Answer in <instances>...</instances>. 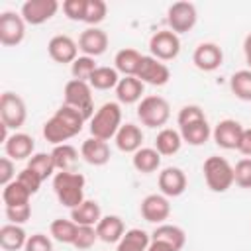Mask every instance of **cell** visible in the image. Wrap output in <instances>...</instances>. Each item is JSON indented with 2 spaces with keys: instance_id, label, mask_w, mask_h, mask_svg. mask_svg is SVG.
Segmentation results:
<instances>
[{
  "instance_id": "cell-14",
  "label": "cell",
  "mask_w": 251,
  "mask_h": 251,
  "mask_svg": "<svg viewBox=\"0 0 251 251\" xmlns=\"http://www.w3.org/2000/svg\"><path fill=\"white\" fill-rule=\"evenodd\" d=\"M47 53L55 63H75L78 57V43L69 35H53L47 43Z\"/></svg>"
},
{
  "instance_id": "cell-27",
  "label": "cell",
  "mask_w": 251,
  "mask_h": 251,
  "mask_svg": "<svg viewBox=\"0 0 251 251\" xmlns=\"http://www.w3.org/2000/svg\"><path fill=\"white\" fill-rule=\"evenodd\" d=\"M141 53L137 49H131V47H126V49H120L114 57V69L118 73H122L124 76H135L137 69H139V63H141Z\"/></svg>"
},
{
  "instance_id": "cell-10",
  "label": "cell",
  "mask_w": 251,
  "mask_h": 251,
  "mask_svg": "<svg viewBox=\"0 0 251 251\" xmlns=\"http://www.w3.org/2000/svg\"><path fill=\"white\" fill-rule=\"evenodd\" d=\"M135 76H137L143 84L165 86V84L171 80V69H169L163 61H159V59H155V57H151V55H143Z\"/></svg>"
},
{
  "instance_id": "cell-9",
  "label": "cell",
  "mask_w": 251,
  "mask_h": 251,
  "mask_svg": "<svg viewBox=\"0 0 251 251\" xmlns=\"http://www.w3.org/2000/svg\"><path fill=\"white\" fill-rule=\"evenodd\" d=\"M25 37V22L22 14L6 10L0 14V43L4 47H16Z\"/></svg>"
},
{
  "instance_id": "cell-5",
  "label": "cell",
  "mask_w": 251,
  "mask_h": 251,
  "mask_svg": "<svg viewBox=\"0 0 251 251\" xmlns=\"http://www.w3.org/2000/svg\"><path fill=\"white\" fill-rule=\"evenodd\" d=\"M65 104L78 110L86 120H90L94 116V100H92V86L84 80H76L71 78L65 84Z\"/></svg>"
},
{
  "instance_id": "cell-12",
  "label": "cell",
  "mask_w": 251,
  "mask_h": 251,
  "mask_svg": "<svg viewBox=\"0 0 251 251\" xmlns=\"http://www.w3.org/2000/svg\"><path fill=\"white\" fill-rule=\"evenodd\" d=\"M139 212L145 222L149 224H165V220L171 216V204L165 194H147L141 200Z\"/></svg>"
},
{
  "instance_id": "cell-24",
  "label": "cell",
  "mask_w": 251,
  "mask_h": 251,
  "mask_svg": "<svg viewBox=\"0 0 251 251\" xmlns=\"http://www.w3.org/2000/svg\"><path fill=\"white\" fill-rule=\"evenodd\" d=\"M151 239L153 241H165L169 243L175 251H180L186 243V233L182 227L178 226H173V224H159L153 233H151Z\"/></svg>"
},
{
  "instance_id": "cell-47",
  "label": "cell",
  "mask_w": 251,
  "mask_h": 251,
  "mask_svg": "<svg viewBox=\"0 0 251 251\" xmlns=\"http://www.w3.org/2000/svg\"><path fill=\"white\" fill-rule=\"evenodd\" d=\"M24 251H53V243L51 237L45 233H33L27 237Z\"/></svg>"
},
{
  "instance_id": "cell-1",
  "label": "cell",
  "mask_w": 251,
  "mask_h": 251,
  "mask_svg": "<svg viewBox=\"0 0 251 251\" xmlns=\"http://www.w3.org/2000/svg\"><path fill=\"white\" fill-rule=\"evenodd\" d=\"M84 184H86L84 175H80L76 171H59L53 176V190H55L57 200L65 208H71V210L86 200Z\"/></svg>"
},
{
  "instance_id": "cell-39",
  "label": "cell",
  "mask_w": 251,
  "mask_h": 251,
  "mask_svg": "<svg viewBox=\"0 0 251 251\" xmlns=\"http://www.w3.org/2000/svg\"><path fill=\"white\" fill-rule=\"evenodd\" d=\"M96 69H98V65L94 63V59L82 55V57H76V61L71 65V75H73V78H76V80L88 82Z\"/></svg>"
},
{
  "instance_id": "cell-30",
  "label": "cell",
  "mask_w": 251,
  "mask_h": 251,
  "mask_svg": "<svg viewBox=\"0 0 251 251\" xmlns=\"http://www.w3.org/2000/svg\"><path fill=\"white\" fill-rule=\"evenodd\" d=\"M151 243V235L145 229L139 227H131L124 233V237L120 239L116 251H147Z\"/></svg>"
},
{
  "instance_id": "cell-48",
  "label": "cell",
  "mask_w": 251,
  "mask_h": 251,
  "mask_svg": "<svg viewBox=\"0 0 251 251\" xmlns=\"http://www.w3.org/2000/svg\"><path fill=\"white\" fill-rule=\"evenodd\" d=\"M16 165H14V161L10 159V157H2L0 159V184L2 186H6V184H10L12 180H16Z\"/></svg>"
},
{
  "instance_id": "cell-50",
  "label": "cell",
  "mask_w": 251,
  "mask_h": 251,
  "mask_svg": "<svg viewBox=\"0 0 251 251\" xmlns=\"http://www.w3.org/2000/svg\"><path fill=\"white\" fill-rule=\"evenodd\" d=\"M147 251H175V249H173L169 243H165V241H153V239H151Z\"/></svg>"
},
{
  "instance_id": "cell-49",
  "label": "cell",
  "mask_w": 251,
  "mask_h": 251,
  "mask_svg": "<svg viewBox=\"0 0 251 251\" xmlns=\"http://www.w3.org/2000/svg\"><path fill=\"white\" fill-rule=\"evenodd\" d=\"M237 151L241 155H245V157H251V127H243V133H241Z\"/></svg>"
},
{
  "instance_id": "cell-22",
  "label": "cell",
  "mask_w": 251,
  "mask_h": 251,
  "mask_svg": "<svg viewBox=\"0 0 251 251\" xmlns=\"http://www.w3.org/2000/svg\"><path fill=\"white\" fill-rule=\"evenodd\" d=\"M145 84L137 76H124L116 86V98L120 104H135L143 100Z\"/></svg>"
},
{
  "instance_id": "cell-43",
  "label": "cell",
  "mask_w": 251,
  "mask_h": 251,
  "mask_svg": "<svg viewBox=\"0 0 251 251\" xmlns=\"http://www.w3.org/2000/svg\"><path fill=\"white\" fill-rule=\"evenodd\" d=\"M200 120H206V114L200 106L196 104H186L178 110V116H176V122H178V127L182 126H188L192 122H200Z\"/></svg>"
},
{
  "instance_id": "cell-46",
  "label": "cell",
  "mask_w": 251,
  "mask_h": 251,
  "mask_svg": "<svg viewBox=\"0 0 251 251\" xmlns=\"http://www.w3.org/2000/svg\"><path fill=\"white\" fill-rule=\"evenodd\" d=\"M6 218L10 224H25L29 218H31V206L29 204H24V206H8L6 208Z\"/></svg>"
},
{
  "instance_id": "cell-16",
  "label": "cell",
  "mask_w": 251,
  "mask_h": 251,
  "mask_svg": "<svg viewBox=\"0 0 251 251\" xmlns=\"http://www.w3.org/2000/svg\"><path fill=\"white\" fill-rule=\"evenodd\" d=\"M159 188H161V194H165L167 198H176L180 196L184 190H186V175L182 169L178 167H165L161 173H159Z\"/></svg>"
},
{
  "instance_id": "cell-23",
  "label": "cell",
  "mask_w": 251,
  "mask_h": 251,
  "mask_svg": "<svg viewBox=\"0 0 251 251\" xmlns=\"http://www.w3.org/2000/svg\"><path fill=\"white\" fill-rule=\"evenodd\" d=\"M71 220L76 226H92V227H96V224L102 220L100 204L96 200H84L82 204H78L76 208L71 210Z\"/></svg>"
},
{
  "instance_id": "cell-11",
  "label": "cell",
  "mask_w": 251,
  "mask_h": 251,
  "mask_svg": "<svg viewBox=\"0 0 251 251\" xmlns=\"http://www.w3.org/2000/svg\"><path fill=\"white\" fill-rule=\"evenodd\" d=\"M59 10V2L57 0H27L22 4V18L25 24L29 25H41L45 22H49Z\"/></svg>"
},
{
  "instance_id": "cell-13",
  "label": "cell",
  "mask_w": 251,
  "mask_h": 251,
  "mask_svg": "<svg viewBox=\"0 0 251 251\" xmlns=\"http://www.w3.org/2000/svg\"><path fill=\"white\" fill-rule=\"evenodd\" d=\"M192 63H194L196 69H200L204 73H212V71H216V69L222 67V63H224V51H222L220 45H216L212 41H204V43H200L194 49Z\"/></svg>"
},
{
  "instance_id": "cell-51",
  "label": "cell",
  "mask_w": 251,
  "mask_h": 251,
  "mask_svg": "<svg viewBox=\"0 0 251 251\" xmlns=\"http://www.w3.org/2000/svg\"><path fill=\"white\" fill-rule=\"evenodd\" d=\"M243 53H245V63H247V67L251 69V33L245 37V41H243Z\"/></svg>"
},
{
  "instance_id": "cell-37",
  "label": "cell",
  "mask_w": 251,
  "mask_h": 251,
  "mask_svg": "<svg viewBox=\"0 0 251 251\" xmlns=\"http://www.w3.org/2000/svg\"><path fill=\"white\" fill-rule=\"evenodd\" d=\"M25 167L31 169L33 173H37L41 176V180H47L49 176H55V171H57L51 153H33L27 159V165Z\"/></svg>"
},
{
  "instance_id": "cell-6",
  "label": "cell",
  "mask_w": 251,
  "mask_h": 251,
  "mask_svg": "<svg viewBox=\"0 0 251 251\" xmlns=\"http://www.w3.org/2000/svg\"><path fill=\"white\" fill-rule=\"evenodd\" d=\"M27 108L20 94L6 90L0 96V122L10 129H20L25 124Z\"/></svg>"
},
{
  "instance_id": "cell-17",
  "label": "cell",
  "mask_w": 251,
  "mask_h": 251,
  "mask_svg": "<svg viewBox=\"0 0 251 251\" xmlns=\"http://www.w3.org/2000/svg\"><path fill=\"white\" fill-rule=\"evenodd\" d=\"M78 49L86 57H98L108 49V35L100 27H86L78 37Z\"/></svg>"
},
{
  "instance_id": "cell-44",
  "label": "cell",
  "mask_w": 251,
  "mask_h": 251,
  "mask_svg": "<svg viewBox=\"0 0 251 251\" xmlns=\"http://www.w3.org/2000/svg\"><path fill=\"white\" fill-rule=\"evenodd\" d=\"M63 12L73 22H84L86 0H65L63 2Z\"/></svg>"
},
{
  "instance_id": "cell-19",
  "label": "cell",
  "mask_w": 251,
  "mask_h": 251,
  "mask_svg": "<svg viewBox=\"0 0 251 251\" xmlns=\"http://www.w3.org/2000/svg\"><path fill=\"white\" fill-rule=\"evenodd\" d=\"M80 157L88 163V165H94V167H102L110 161V147L106 141L102 139H96V137H88L82 141L80 145Z\"/></svg>"
},
{
  "instance_id": "cell-38",
  "label": "cell",
  "mask_w": 251,
  "mask_h": 251,
  "mask_svg": "<svg viewBox=\"0 0 251 251\" xmlns=\"http://www.w3.org/2000/svg\"><path fill=\"white\" fill-rule=\"evenodd\" d=\"M55 116L73 131V135H78L82 131V127H84V122H86V118L78 110H75V108H71L67 104H63L59 110H55Z\"/></svg>"
},
{
  "instance_id": "cell-34",
  "label": "cell",
  "mask_w": 251,
  "mask_h": 251,
  "mask_svg": "<svg viewBox=\"0 0 251 251\" xmlns=\"http://www.w3.org/2000/svg\"><path fill=\"white\" fill-rule=\"evenodd\" d=\"M229 88L235 94V98L243 102H251V69L235 71L229 78Z\"/></svg>"
},
{
  "instance_id": "cell-32",
  "label": "cell",
  "mask_w": 251,
  "mask_h": 251,
  "mask_svg": "<svg viewBox=\"0 0 251 251\" xmlns=\"http://www.w3.org/2000/svg\"><path fill=\"white\" fill-rule=\"evenodd\" d=\"M43 137H45L49 143H53V145H61V143L69 141L71 137H75V135H73V131L53 114V116L43 124Z\"/></svg>"
},
{
  "instance_id": "cell-2",
  "label": "cell",
  "mask_w": 251,
  "mask_h": 251,
  "mask_svg": "<svg viewBox=\"0 0 251 251\" xmlns=\"http://www.w3.org/2000/svg\"><path fill=\"white\" fill-rule=\"evenodd\" d=\"M120 127H122V108L118 102L102 104L94 112V116L90 118V124H88L90 135L96 139H102V141L116 137Z\"/></svg>"
},
{
  "instance_id": "cell-7",
  "label": "cell",
  "mask_w": 251,
  "mask_h": 251,
  "mask_svg": "<svg viewBox=\"0 0 251 251\" xmlns=\"http://www.w3.org/2000/svg\"><path fill=\"white\" fill-rule=\"evenodd\" d=\"M196 20H198V12L192 2H175L167 10L169 29L175 31L176 35L190 31L196 25Z\"/></svg>"
},
{
  "instance_id": "cell-28",
  "label": "cell",
  "mask_w": 251,
  "mask_h": 251,
  "mask_svg": "<svg viewBox=\"0 0 251 251\" xmlns=\"http://www.w3.org/2000/svg\"><path fill=\"white\" fill-rule=\"evenodd\" d=\"M182 137H180V131L173 129V127H163L157 137H155V149L159 151V155L163 157H169V155H175L180 151L182 147Z\"/></svg>"
},
{
  "instance_id": "cell-26",
  "label": "cell",
  "mask_w": 251,
  "mask_h": 251,
  "mask_svg": "<svg viewBox=\"0 0 251 251\" xmlns=\"http://www.w3.org/2000/svg\"><path fill=\"white\" fill-rule=\"evenodd\" d=\"M131 165L137 173L143 175H151L161 167V155L155 147H141L133 153L131 157Z\"/></svg>"
},
{
  "instance_id": "cell-4",
  "label": "cell",
  "mask_w": 251,
  "mask_h": 251,
  "mask_svg": "<svg viewBox=\"0 0 251 251\" xmlns=\"http://www.w3.org/2000/svg\"><path fill=\"white\" fill-rule=\"evenodd\" d=\"M137 118L147 127H163L171 118V106L163 96H143L137 104Z\"/></svg>"
},
{
  "instance_id": "cell-40",
  "label": "cell",
  "mask_w": 251,
  "mask_h": 251,
  "mask_svg": "<svg viewBox=\"0 0 251 251\" xmlns=\"http://www.w3.org/2000/svg\"><path fill=\"white\" fill-rule=\"evenodd\" d=\"M108 14V6L104 0H86V12H84V24L90 27H96L100 22H104Z\"/></svg>"
},
{
  "instance_id": "cell-36",
  "label": "cell",
  "mask_w": 251,
  "mask_h": 251,
  "mask_svg": "<svg viewBox=\"0 0 251 251\" xmlns=\"http://www.w3.org/2000/svg\"><path fill=\"white\" fill-rule=\"evenodd\" d=\"M29 198H31V192L27 188H24L18 180H12L10 184L2 186V202L4 206H24V204H29Z\"/></svg>"
},
{
  "instance_id": "cell-21",
  "label": "cell",
  "mask_w": 251,
  "mask_h": 251,
  "mask_svg": "<svg viewBox=\"0 0 251 251\" xmlns=\"http://www.w3.org/2000/svg\"><path fill=\"white\" fill-rule=\"evenodd\" d=\"M96 233H98V239L104 243H120V239L126 233L124 220L114 214L102 216V220L96 224Z\"/></svg>"
},
{
  "instance_id": "cell-8",
  "label": "cell",
  "mask_w": 251,
  "mask_h": 251,
  "mask_svg": "<svg viewBox=\"0 0 251 251\" xmlns=\"http://www.w3.org/2000/svg\"><path fill=\"white\" fill-rule=\"evenodd\" d=\"M149 51H151V57H155L159 61H173L180 53V39L175 31L161 29V31L151 35Z\"/></svg>"
},
{
  "instance_id": "cell-31",
  "label": "cell",
  "mask_w": 251,
  "mask_h": 251,
  "mask_svg": "<svg viewBox=\"0 0 251 251\" xmlns=\"http://www.w3.org/2000/svg\"><path fill=\"white\" fill-rule=\"evenodd\" d=\"M53 163L57 171H75L76 163H78V151L71 145V143H61L55 145L51 151Z\"/></svg>"
},
{
  "instance_id": "cell-45",
  "label": "cell",
  "mask_w": 251,
  "mask_h": 251,
  "mask_svg": "<svg viewBox=\"0 0 251 251\" xmlns=\"http://www.w3.org/2000/svg\"><path fill=\"white\" fill-rule=\"evenodd\" d=\"M16 180H18V182H20L24 188H27L31 194H35V192L39 190L41 182H43V180H41V176H39L37 173H33L31 169H27V167H25V169H22V171L18 173Z\"/></svg>"
},
{
  "instance_id": "cell-33",
  "label": "cell",
  "mask_w": 251,
  "mask_h": 251,
  "mask_svg": "<svg viewBox=\"0 0 251 251\" xmlns=\"http://www.w3.org/2000/svg\"><path fill=\"white\" fill-rule=\"evenodd\" d=\"M76 231H78V226H76L73 220L57 218V220H53L51 226H49L51 237H53L55 241H59V243H65V245H73V243H75Z\"/></svg>"
},
{
  "instance_id": "cell-25",
  "label": "cell",
  "mask_w": 251,
  "mask_h": 251,
  "mask_svg": "<svg viewBox=\"0 0 251 251\" xmlns=\"http://www.w3.org/2000/svg\"><path fill=\"white\" fill-rule=\"evenodd\" d=\"M27 233L22 226L18 224H4L0 227V247L6 251H18L25 247L27 241Z\"/></svg>"
},
{
  "instance_id": "cell-41",
  "label": "cell",
  "mask_w": 251,
  "mask_h": 251,
  "mask_svg": "<svg viewBox=\"0 0 251 251\" xmlns=\"http://www.w3.org/2000/svg\"><path fill=\"white\" fill-rule=\"evenodd\" d=\"M233 182L239 188H251V157H243L233 167Z\"/></svg>"
},
{
  "instance_id": "cell-42",
  "label": "cell",
  "mask_w": 251,
  "mask_h": 251,
  "mask_svg": "<svg viewBox=\"0 0 251 251\" xmlns=\"http://www.w3.org/2000/svg\"><path fill=\"white\" fill-rule=\"evenodd\" d=\"M96 241H98L96 227H92V226H78V231H76L73 247H76L78 251H84V249H90Z\"/></svg>"
},
{
  "instance_id": "cell-20",
  "label": "cell",
  "mask_w": 251,
  "mask_h": 251,
  "mask_svg": "<svg viewBox=\"0 0 251 251\" xmlns=\"http://www.w3.org/2000/svg\"><path fill=\"white\" fill-rule=\"evenodd\" d=\"M114 139H116V147L122 153H135L137 149H141L143 131L135 124H122V127L118 129Z\"/></svg>"
},
{
  "instance_id": "cell-18",
  "label": "cell",
  "mask_w": 251,
  "mask_h": 251,
  "mask_svg": "<svg viewBox=\"0 0 251 251\" xmlns=\"http://www.w3.org/2000/svg\"><path fill=\"white\" fill-rule=\"evenodd\" d=\"M33 149H35V141L31 135L27 133H22V131H14L8 141L4 143V151H6V157H10L12 161H24V159H29L33 155Z\"/></svg>"
},
{
  "instance_id": "cell-15",
  "label": "cell",
  "mask_w": 251,
  "mask_h": 251,
  "mask_svg": "<svg viewBox=\"0 0 251 251\" xmlns=\"http://www.w3.org/2000/svg\"><path fill=\"white\" fill-rule=\"evenodd\" d=\"M241 133H243V126L237 120H231V118H226V120L218 122L216 127L212 129V137H214L216 145L222 147V149H237Z\"/></svg>"
},
{
  "instance_id": "cell-35",
  "label": "cell",
  "mask_w": 251,
  "mask_h": 251,
  "mask_svg": "<svg viewBox=\"0 0 251 251\" xmlns=\"http://www.w3.org/2000/svg\"><path fill=\"white\" fill-rule=\"evenodd\" d=\"M120 82V73L114 67H98L94 71V75L90 76L88 84L96 90H110L116 88Z\"/></svg>"
},
{
  "instance_id": "cell-3",
  "label": "cell",
  "mask_w": 251,
  "mask_h": 251,
  "mask_svg": "<svg viewBox=\"0 0 251 251\" xmlns=\"http://www.w3.org/2000/svg\"><path fill=\"white\" fill-rule=\"evenodd\" d=\"M204 180L212 192H226L233 184V167L227 159L220 155H212L202 165Z\"/></svg>"
},
{
  "instance_id": "cell-29",
  "label": "cell",
  "mask_w": 251,
  "mask_h": 251,
  "mask_svg": "<svg viewBox=\"0 0 251 251\" xmlns=\"http://www.w3.org/2000/svg\"><path fill=\"white\" fill-rule=\"evenodd\" d=\"M180 137L188 145H194V147L204 145L212 137V129H210L208 120H200V122H192L188 126H182L180 127Z\"/></svg>"
}]
</instances>
